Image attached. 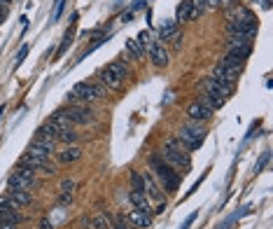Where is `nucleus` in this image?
<instances>
[{"label":"nucleus","instance_id":"1","mask_svg":"<svg viewBox=\"0 0 273 229\" xmlns=\"http://www.w3.org/2000/svg\"><path fill=\"white\" fill-rule=\"evenodd\" d=\"M150 171H154V175L161 180L163 187H166L168 192H175L177 189V185H180V175H177V171H173L171 164L163 162L161 154H152L150 157Z\"/></svg>","mask_w":273,"mask_h":229},{"label":"nucleus","instance_id":"2","mask_svg":"<svg viewBox=\"0 0 273 229\" xmlns=\"http://www.w3.org/2000/svg\"><path fill=\"white\" fill-rule=\"evenodd\" d=\"M161 159L171 164L173 168H189V152L182 148V143L177 138L166 140V148L161 150Z\"/></svg>","mask_w":273,"mask_h":229},{"label":"nucleus","instance_id":"3","mask_svg":"<svg viewBox=\"0 0 273 229\" xmlns=\"http://www.w3.org/2000/svg\"><path fill=\"white\" fill-rule=\"evenodd\" d=\"M203 138H206V129L196 122H189L187 127H182L180 133H177V140L182 143V148L187 150V152H194V150L201 148Z\"/></svg>","mask_w":273,"mask_h":229},{"label":"nucleus","instance_id":"4","mask_svg":"<svg viewBox=\"0 0 273 229\" xmlns=\"http://www.w3.org/2000/svg\"><path fill=\"white\" fill-rule=\"evenodd\" d=\"M70 94H75L84 103H94L105 96V89H103V84H96V82H77Z\"/></svg>","mask_w":273,"mask_h":229},{"label":"nucleus","instance_id":"5","mask_svg":"<svg viewBox=\"0 0 273 229\" xmlns=\"http://www.w3.org/2000/svg\"><path fill=\"white\" fill-rule=\"evenodd\" d=\"M203 87H206L208 94L227 101V98L233 94V87H236V84H229V82H220V80H215V77H208V80L203 82Z\"/></svg>","mask_w":273,"mask_h":229},{"label":"nucleus","instance_id":"6","mask_svg":"<svg viewBox=\"0 0 273 229\" xmlns=\"http://www.w3.org/2000/svg\"><path fill=\"white\" fill-rule=\"evenodd\" d=\"M66 112V117L70 119V124H89L94 122V112L84 105H77V108H70V110H63Z\"/></svg>","mask_w":273,"mask_h":229},{"label":"nucleus","instance_id":"7","mask_svg":"<svg viewBox=\"0 0 273 229\" xmlns=\"http://www.w3.org/2000/svg\"><path fill=\"white\" fill-rule=\"evenodd\" d=\"M201 12L196 10L192 0H182L180 5H177V12H175V21H189V19H196Z\"/></svg>","mask_w":273,"mask_h":229},{"label":"nucleus","instance_id":"8","mask_svg":"<svg viewBox=\"0 0 273 229\" xmlns=\"http://www.w3.org/2000/svg\"><path fill=\"white\" fill-rule=\"evenodd\" d=\"M7 197H10V204L14 206V208H24V206H28L30 201H33L28 189H10Z\"/></svg>","mask_w":273,"mask_h":229},{"label":"nucleus","instance_id":"9","mask_svg":"<svg viewBox=\"0 0 273 229\" xmlns=\"http://www.w3.org/2000/svg\"><path fill=\"white\" fill-rule=\"evenodd\" d=\"M187 115L192 117V122H208V119L212 117V112L208 110L206 105H201L198 101H194L192 105L187 108Z\"/></svg>","mask_w":273,"mask_h":229},{"label":"nucleus","instance_id":"10","mask_svg":"<svg viewBox=\"0 0 273 229\" xmlns=\"http://www.w3.org/2000/svg\"><path fill=\"white\" fill-rule=\"evenodd\" d=\"M126 222H129V224H133V227L147 229V227L152 224V218H150L147 213H142V210L133 208V210H129V213H126Z\"/></svg>","mask_w":273,"mask_h":229},{"label":"nucleus","instance_id":"11","mask_svg":"<svg viewBox=\"0 0 273 229\" xmlns=\"http://www.w3.org/2000/svg\"><path fill=\"white\" fill-rule=\"evenodd\" d=\"M129 201H131L133 206H136L138 210H142V213H147L150 215V197H147L145 192H138V189H131V192H129Z\"/></svg>","mask_w":273,"mask_h":229},{"label":"nucleus","instance_id":"12","mask_svg":"<svg viewBox=\"0 0 273 229\" xmlns=\"http://www.w3.org/2000/svg\"><path fill=\"white\" fill-rule=\"evenodd\" d=\"M98 80H101V84L103 87H107V89H112V92H119L121 89V84H124V80H119L117 75H112L107 68H103L101 73H98Z\"/></svg>","mask_w":273,"mask_h":229},{"label":"nucleus","instance_id":"13","mask_svg":"<svg viewBox=\"0 0 273 229\" xmlns=\"http://www.w3.org/2000/svg\"><path fill=\"white\" fill-rule=\"evenodd\" d=\"M147 51H150V59H152V63L154 66H166L168 63V54H166V49H163L161 45H157V42H152L150 47H147Z\"/></svg>","mask_w":273,"mask_h":229},{"label":"nucleus","instance_id":"14","mask_svg":"<svg viewBox=\"0 0 273 229\" xmlns=\"http://www.w3.org/2000/svg\"><path fill=\"white\" fill-rule=\"evenodd\" d=\"M82 157V150L77 148V145H66L63 150H59L56 152V159H59L61 164H70V162H77V159Z\"/></svg>","mask_w":273,"mask_h":229},{"label":"nucleus","instance_id":"15","mask_svg":"<svg viewBox=\"0 0 273 229\" xmlns=\"http://www.w3.org/2000/svg\"><path fill=\"white\" fill-rule=\"evenodd\" d=\"M7 187H10V189H28V192H30V187H35V180L24 178V175H19L14 171V173L7 178Z\"/></svg>","mask_w":273,"mask_h":229},{"label":"nucleus","instance_id":"16","mask_svg":"<svg viewBox=\"0 0 273 229\" xmlns=\"http://www.w3.org/2000/svg\"><path fill=\"white\" fill-rule=\"evenodd\" d=\"M198 103L201 105H206L210 112H215V110H220V108L224 105V101L222 98H217V96H212V94H208V92H203L201 96H198Z\"/></svg>","mask_w":273,"mask_h":229},{"label":"nucleus","instance_id":"17","mask_svg":"<svg viewBox=\"0 0 273 229\" xmlns=\"http://www.w3.org/2000/svg\"><path fill=\"white\" fill-rule=\"evenodd\" d=\"M142 178H145V194L150 199H161V192H159V187H157V183H154V178H152L150 175V171H145V173H142Z\"/></svg>","mask_w":273,"mask_h":229},{"label":"nucleus","instance_id":"18","mask_svg":"<svg viewBox=\"0 0 273 229\" xmlns=\"http://www.w3.org/2000/svg\"><path fill=\"white\" fill-rule=\"evenodd\" d=\"M35 136L47 138V140H54V143H56V140H59V129H56L51 122H45L40 129H38V133H35Z\"/></svg>","mask_w":273,"mask_h":229},{"label":"nucleus","instance_id":"19","mask_svg":"<svg viewBox=\"0 0 273 229\" xmlns=\"http://www.w3.org/2000/svg\"><path fill=\"white\" fill-rule=\"evenodd\" d=\"M0 222H12V224H21L24 222V215L19 213L16 208H7L0 210Z\"/></svg>","mask_w":273,"mask_h":229},{"label":"nucleus","instance_id":"20","mask_svg":"<svg viewBox=\"0 0 273 229\" xmlns=\"http://www.w3.org/2000/svg\"><path fill=\"white\" fill-rule=\"evenodd\" d=\"M107 71L112 73V75H117L119 80H126L129 77V66L126 63H121V61H112V63H107Z\"/></svg>","mask_w":273,"mask_h":229},{"label":"nucleus","instance_id":"21","mask_svg":"<svg viewBox=\"0 0 273 229\" xmlns=\"http://www.w3.org/2000/svg\"><path fill=\"white\" fill-rule=\"evenodd\" d=\"M110 227H112V215L107 213H98L91 220V229H110Z\"/></svg>","mask_w":273,"mask_h":229},{"label":"nucleus","instance_id":"22","mask_svg":"<svg viewBox=\"0 0 273 229\" xmlns=\"http://www.w3.org/2000/svg\"><path fill=\"white\" fill-rule=\"evenodd\" d=\"M175 33H177V21H175V19H173V21H166V24L159 28V38H161V40H168V38H173Z\"/></svg>","mask_w":273,"mask_h":229},{"label":"nucleus","instance_id":"23","mask_svg":"<svg viewBox=\"0 0 273 229\" xmlns=\"http://www.w3.org/2000/svg\"><path fill=\"white\" fill-rule=\"evenodd\" d=\"M59 140L63 143V145H77V140H80V136H77L72 129H63V131L59 133Z\"/></svg>","mask_w":273,"mask_h":229},{"label":"nucleus","instance_id":"24","mask_svg":"<svg viewBox=\"0 0 273 229\" xmlns=\"http://www.w3.org/2000/svg\"><path fill=\"white\" fill-rule=\"evenodd\" d=\"M126 49L131 51L133 59H145V47H142L138 40H126Z\"/></svg>","mask_w":273,"mask_h":229},{"label":"nucleus","instance_id":"25","mask_svg":"<svg viewBox=\"0 0 273 229\" xmlns=\"http://www.w3.org/2000/svg\"><path fill=\"white\" fill-rule=\"evenodd\" d=\"M30 145H35V148H42V150H47V152H51V154L56 152V143H54V140H47V138H40V136L33 138V143H30Z\"/></svg>","mask_w":273,"mask_h":229},{"label":"nucleus","instance_id":"26","mask_svg":"<svg viewBox=\"0 0 273 229\" xmlns=\"http://www.w3.org/2000/svg\"><path fill=\"white\" fill-rule=\"evenodd\" d=\"M26 154H28V157H35V159H49L51 157V152H47V150H42V148H35V145H30Z\"/></svg>","mask_w":273,"mask_h":229},{"label":"nucleus","instance_id":"27","mask_svg":"<svg viewBox=\"0 0 273 229\" xmlns=\"http://www.w3.org/2000/svg\"><path fill=\"white\" fill-rule=\"evenodd\" d=\"M110 229H131L126 222V215H117V218H112V227Z\"/></svg>","mask_w":273,"mask_h":229},{"label":"nucleus","instance_id":"28","mask_svg":"<svg viewBox=\"0 0 273 229\" xmlns=\"http://www.w3.org/2000/svg\"><path fill=\"white\" fill-rule=\"evenodd\" d=\"M72 189H75V183H72V180H63V183H61V192L63 194H72Z\"/></svg>","mask_w":273,"mask_h":229},{"label":"nucleus","instance_id":"29","mask_svg":"<svg viewBox=\"0 0 273 229\" xmlns=\"http://www.w3.org/2000/svg\"><path fill=\"white\" fill-rule=\"evenodd\" d=\"M63 3H66V0H59V3H56V10H54V14H51V19H59L61 16V12H63Z\"/></svg>","mask_w":273,"mask_h":229},{"label":"nucleus","instance_id":"30","mask_svg":"<svg viewBox=\"0 0 273 229\" xmlns=\"http://www.w3.org/2000/svg\"><path fill=\"white\" fill-rule=\"evenodd\" d=\"M26 54H28V47H21V49H19V56H16V66H21V63H24Z\"/></svg>","mask_w":273,"mask_h":229},{"label":"nucleus","instance_id":"31","mask_svg":"<svg viewBox=\"0 0 273 229\" xmlns=\"http://www.w3.org/2000/svg\"><path fill=\"white\" fill-rule=\"evenodd\" d=\"M266 162H268V152H264V157L257 162V166H254V171H257V173H259V171H262V168H264V164H266Z\"/></svg>","mask_w":273,"mask_h":229},{"label":"nucleus","instance_id":"32","mask_svg":"<svg viewBox=\"0 0 273 229\" xmlns=\"http://www.w3.org/2000/svg\"><path fill=\"white\" fill-rule=\"evenodd\" d=\"M70 38H72V36H70V31H68V33H66V38H63V45H61V49H59V56L63 54V51H66V47H68V42H70Z\"/></svg>","mask_w":273,"mask_h":229},{"label":"nucleus","instance_id":"33","mask_svg":"<svg viewBox=\"0 0 273 229\" xmlns=\"http://www.w3.org/2000/svg\"><path fill=\"white\" fill-rule=\"evenodd\" d=\"M194 220H196V213H192V215H189V218H187V222L182 224V229H189V224H192Z\"/></svg>","mask_w":273,"mask_h":229},{"label":"nucleus","instance_id":"34","mask_svg":"<svg viewBox=\"0 0 273 229\" xmlns=\"http://www.w3.org/2000/svg\"><path fill=\"white\" fill-rule=\"evenodd\" d=\"M7 7H10V0H0V12L7 14Z\"/></svg>","mask_w":273,"mask_h":229},{"label":"nucleus","instance_id":"35","mask_svg":"<svg viewBox=\"0 0 273 229\" xmlns=\"http://www.w3.org/2000/svg\"><path fill=\"white\" fill-rule=\"evenodd\" d=\"M206 5H208V10H210V7H222L220 0H206Z\"/></svg>","mask_w":273,"mask_h":229},{"label":"nucleus","instance_id":"36","mask_svg":"<svg viewBox=\"0 0 273 229\" xmlns=\"http://www.w3.org/2000/svg\"><path fill=\"white\" fill-rule=\"evenodd\" d=\"M0 229H16V224H12V222H0Z\"/></svg>","mask_w":273,"mask_h":229},{"label":"nucleus","instance_id":"37","mask_svg":"<svg viewBox=\"0 0 273 229\" xmlns=\"http://www.w3.org/2000/svg\"><path fill=\"white\" fill-rule=\"evenodd\" d=\"M5 19H7V14H5V12H0V24H3Z\"/></svg>","mask_w":273,"mask_h":229}]
</instances>
